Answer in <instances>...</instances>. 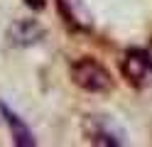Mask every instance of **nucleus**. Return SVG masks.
<instances>
[{
  "label": "nucleus",
  "instance_id": "obj_1",
  "mask_svg": "<svg viewBox=\"0 0 152 147\" xmlns=\"http://www.w3.org/2000/svg\"><path fill=\"white\" fill-rule=\"evenodd\" d=\"M71 78L79 88H83L88 93H103V91H110V86H113L110 74L96 59H88V56L71 64Z\"/></svg>",
  "mask_w": 152,
  "mask_h": 147
},
{
  "label": "nucleus",
  "instance_id": "obj_2",
  "mask_svg": "<svg viewBox=\"0 0 152 147\" xmlns=\"http://www.w3.org/2000/svg\"><path fill=\"white\" fill-rule=\"evenodd\" d=\"M123 76L132 83H145L152 76V56L142 49H130L123 59Z\"/></svg>",
  "mask_w": 152,
  "mask_h": 147
},
{
  "label": "nucleus",
  "instance_id": "obj_3",
  "mask_svg": "<svg viewBox=\"0 0 152 147\" xmlns=\"http://www.w3.org/2000/svg\"><path fill=\"white\" fill-rule=\"evenodd\" d=\"M86 135L93 145H120V132H113L110 123L106 118H88L86 120Z\"/></svg>",
  "mask_w": 152,
  "mask_h": 147
},
{
  "label": "nucleus",
  "instance_id": "obj_4",
  "mask_svg": "<svg viewBox=\"0 0 152 147\" xmlns=\"http://www.w3.org/2000/svg\"><path fill=\"white\" fill-rule=\"evenodd\" d=\"M0 115L5 118L7 127H10L15 145H20V147H30V145H34V137H32V132H30V127H27V125L20 120V118H17V115L10 110V108H5L3 103H0Z\"/></svg>",
  "mask_w": 152,
  "mask_h": 147
},
{
  "label": "nucleus",
  "instance_id": "obj_5",
  "mask_svg": "<svg viewBox=\"0 0 152 147\" xmlns=\"http://www.w3.org/2000/svg\"><path fill=\"white\" fill-rule=\"evenodd\" d=\"M12 37H15V42H20V44H32V42H37V37H42V29L34 22H20L12 29Z\"/></svg>",
  "mask_w": 152,
  "mask_h": 147
}]
</instances>
